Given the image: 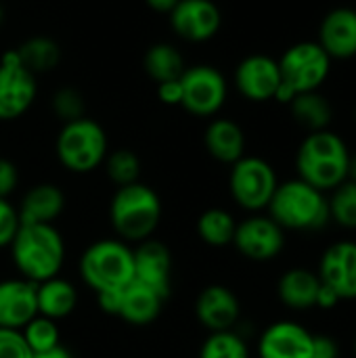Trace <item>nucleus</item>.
<instances>
[{
  "mask_svg": "<svg viewBox=\"0 0 356 358\" xmlns=\"http://www.w3.org/2000/svg\"><path fill=\"white\" fill-rule=\"evenodd\" d=\"M166 298L159 296L155 289L132 281L128 283L124 289L118 292V308H115V317H120L122 321L143 327L153 323L162 308H164Z\"/></svg>",
  "mask_w": 356,
  "mask_h": 358,
  "instance_id": "aec40b11",
  "label": "nucleus"
},
{
  "mask_svg": "<svg viewBox=\"0 0 356 358\" xmlns=\"http://www.w3.org/2000/svg\"><path fill=\"white\" fill-rule=\"evenodd\" d=\"M350 151L344 138L336 132L319 130L308 132L296 153L298 178L327 193L348 180Z\"/></svg>",
  "mask_w": 356,
  "mask_h": 358,
  "instance_id": "f257e3e1",
  "label": "nucleus"
},
{
  "mask_svg": "<svg viewBox=\"0 0 356 358\" xmlns=\"http://www.w3.org/2000/svg\"><path fill=\"white\" fill-rule=\"evenodd\" d=\"M235 84L248 101L264 103L275 99L281 84L279 61L266 55L245 57L235 69Z\"/></svg>",
  "mask_w": 356,
  "mask_h": 358,
  "instance_id": "4468645a",
  "label": "nucleus"
},
{
  "mask_svg": "<svg viewBox=\"0 0 356 358\" xmlns=\"http://www.w3.org/2000/svg\"><path fill=\"white\" fill-rule=\"evenodd\" d=\"M321 289V279L311 268H290L281 275L277 283V296L283 306L304 313L317 306V296Z\"/></svg>",
  "mask_w": 356,
  "mask_h": 358,
  "instance_id": "4be33fe9",
  "label": "nucleus"
},
{
  "mask_svg": "<svg viewBox=\"0 0 356 358\" xmlns=\"http://www.w3.org/2000/svg\"><path fill=\"white\" fill-rule=\"evenodd\" d=\"M319 44L329 59H350L356 55V8L338 6L329 10L319 29Z\"/></svg>",
  "mask_w": 356,
  "mask_h": 358,
  "instance_id": "6ab92c4d",
  "label": "nucleus"
},
{
  "mask_svg": "<svg viewBox=\"0 0 356 358\" xmlns=\"http://www.w3.org/2000/svg\"><path fill=\"white\" fill-rule=\"evenodd\" d=\"M180 84H183L180 107H185L189 113L197 117L216 115L227 103V94H229L227 80L212 65H193L185 69V73L180 76Z\"/></svg>",
  "mask_w": 356,
  "mask_h": 358,
  "instance_id": "1a4fd4ad",
  "label": "nucleus"
},
{
  "mask_svg": "<svg viewBox=\"0 0 356 358\" xmlns=\"http://www.w3.org/2000/svg\"><path fill=\"white\" fill-rule=\"evenodd\" d=\"M36 304L38 315L52 321H61L76 310L78 292L67 279L52 277L42 283H36Z\"/></svg>",
  "mask_w": 356,
  "mask_h": 358,
  "instance_id": "b1692460",
  "label": "nucleus"
},
{
  "mask_svg": "<svg viewBox=\"0 0 356 358\" xmlns=\"http://www.w3.org/2000/svg\"><path fill=\"white\" fill-rule=\"evenodd\" d=\"M57 157L63 168L76 174L97 170L107 157V134L103 126L90 117L63 124L57 136Z\"/></svg>",
  "mask_w": 356,
  "mask_h": 358,
  "instance_id": "0eeeda50",
  "label": "nucleus"
},
{
  "mask_svg": "<svg viewBox=\"0 0 356 358\" xmlns=\"http://www.w3.org/2000/svg\"><path fill=\"white\" fill-rule=\"evenodd\" d=\"M199 358H250V348L235 329L214 331L201 344Z\"/></svg>",
  "mask_w": 356,
  "mask_h": 358,
  "instance_id": "c85d7f7f",
  "label": "nucleus"
},
{
  "mask_svg": "<svg viewBox=\"0 0 356 358\" xmlns=\"http://www.w3.org/2000/svg\"><path fill=\"white\" fill-rule=\"evenodd\" d=\"M36 315V283L23 277L0 281V329L21 331Z\"/></svg>",
  "mask_w": 356,
  "mask_h": 358,
  "instance_id": "a211bd4d",
  "label": "nucleus"
},
{
  "mask_svg": "<svg viewBox=\"0 0 356 358\" xmlns=\"http://www.w3.org/2000/svg\"><path fill=\"white\" fill-rule=\"evenodd\" d=\"M4 23V8H2V4H0V25Z\"/></svg>",
  "mask_w": 356,
  "mask_h": 358,
  "instance_id": "37998d69",
  "label": "nucleus"
},
{
  "mask_svg": "<svg viewBox=\"0 0 356 358\" xmlns=\"http://www.w3.org/2000/svg\"><path fill=\"white\" fill-rule=\"evenodd\" d=\"M266 210L283 231L315 233L329 222L327 195L302 178L279 182Z\"/></svg>",
  "mask_w": 356,
  "mask_h": 358,
  "instance_id": "7ed1b4c3",
  "label": "nucleus"
},
{
  "mask_svg": "<svg viewBox=\"0 0 356 358\" xmlns=\"http://www.w3.org/2000/svg\"><path fill=\"white\" fill-rule=\"evenodd\" d=\"M21 336H23L25 344L29 346V350H31L34 355L52 350L55 346L61 344V334H59L57 321L46 319V317H42V315H36V317L21 329Z\"/></svg>",
  "mask_w": 356,
  "mask_h": 358,
  "instance_id": "7c9ffc66",
  "label": "nucleus"
},
{
  "mask_svg": "<svg viewBox=\"0 0 356 358\" xmlns=\"http://www.w3.org/2000/svg\"><path fill=\"white\" fill-rule=\"evenodd\" d=\"M17 185H19V170H17V166L10 159L0 157V197L8 199L13 195V191L17 189Z\"/></svg>",
  "mask_w": 356,
  "mask_h": 358,
  "instance_id": "c9c22d12",
  "label": "nucleus"
},
{
  "mask_svg": "<svg viewBox=\"0 0 356 358\" xmlns=\"http://www.w3.org/2000/svg\"><path fill=\"white\" fill-rule=\"evenodd\" d=\"M134 281L155 289L168 300L172 287V254L157 239H145L134 250Z\"/></svg>",
  "mask_w": 356,
  "mask_h": 358,
  "instance_id": "2eb2a0df",
  "label": "nucleus"
},
{
  "mask_svg": "<svg viewBox=\"0 0 356 358\" xmlns=\"http://www.w3.org/2000/svg\"><path fill=\"white\" fill-rule=\"evenodd\" d=\"M105 170H107V176L111 182H115L118 187H126V185L138 182L141 159L130 149H118L113 153H107Z\"/></svg>",
  "mask_w": 356,
  "mask_h": 358,
  "instance_id": "2f4dec72",
  "label": "nucleus"
},
{
  "mask_svg": "<svg viewBox=\"0 0 356 358\" xmlns=\"http://www.w3.org/2000/svg\"><path fill=\"white\" fill-rule=\"evenodd\" d=\"M258 357L313 358V334L296 321H277L262 331Z\"/></svg>",
  "mask_w": 356,
  "mask_h": 358,
  "instance_id": "f3484780",
  "label": "nucleus"
},
{
  "mask_svg": "<svg viewBox=\"0 0 356 358\" xmlns=\"http://www.w3.org/2000/svg\"><path fill=\"white\" fill-rule=\"evenodd\" d=\"M348 180L356 182V153L350 155V164H348Z\"/></svg>",
  "mask_w": 356,
  "mask_h": 358,
  "instance_id": "79ce46f5",
  "label": "nucleus"
},
{
  "mask_svg": "<svg viewBox=\"0 0 356 358\" xmlns=\"http://www.w3.org/2000/svg\"><path fill=\"white\" fill-rule=\"evenodd\" d=\"M157 96L164 105H180L183 103V84L178 80L157 84Z\"/></svg>",
  "mask_w": 356,
  "mask_h": 358,
  "instance_id": "e433bc0d",
  "label": "nucleus"
},
{
  "mask_svg": "<svg viewBox=\"0 0 356 358\" xmlns=\"http://www.w3.org/2000/svg\"><path fill=\"white\" fill-rule=\"evenodd\" d=\"M0 358H34L21 331L0 329Z\"/></svg>",
  "mask_w": 356,
  "mask_h": 358,
  "instance_id": "f704fd0d",
  "label": "nucleus"
},
{
  "mask_svg": "<svg viewBox=\"0 0 356 358\" xmlns=\"http://www.w3.org/2000/svg\"><path fill=\"white\" fill-rule=\"evenodd\" d=\"M149 8L157 10V13H172V8L180 2V0H145Z\"/></svg>",
  "mask_w": 356,
  "mask_h": 358,
  "instance_id": "ea45409f",
  "label": "nucleus"
},
{
  "mask_svg": "<svg viewBox=\"0 0 356 358\" xmlns=\"http://www.w3.org/2000/svg\"><path fill=\"white\" fill-rule=\"evenodd\" d=\"M329 201V220L346 231H356V182L344 180L332 191Z\"/></svg>",
  "mask_w": 356,
  "mask_h": 358,
  "instance_id": "c756f323",
  "label": "nucleus"
},
{
  "mask_svg": "<svg viewBox=\"0 0 356 358\" xmlns=\"http://www.w3.org/2000/svg\"><path fill=\"white\" fill-rule=\"evenodd\" d=\"M233 245L252 262H269L285 248V231L264 214H252L237 222Z\"/></svg>",
  "mask_w": 356,
  "mask_h": 358,
  "instance_id": "9b49d317",
  "label": "nucleus"
},
{
  "mask_svg": "<svg viewBox=\"0 0 356 358\" xmlns=\"http://www.w3.org/2000/svg\"><path fill=\"white\" fill-rule=\"evenodd\" d=\"M21 222H19V212L17 208L8 201L0 197V248H8L19 231Z\"/></svg>",
  "mask_w": 356,
  "mask_h": 358,
  "instance_id": "72a5a7b5",
  "label": "nucleus"
},
{
  "mask_svg": "<svg viewBox=\"0 0 356 358\" xmlns=\"http://www.w3.org/2000/svg\"><path fill=\"white\" fill-rule=\"evenodd\" d=\"M10 248L19 275L31 283L59 277L65 260V243L52 224H21Z\"/></svg>",
  "mask_w": 356,
  "mask_h": 358,
  "instance_id": "f03ea898",
  "label": "nucleus"
},
{
  "mask_svg": "<svg viewBox=\"0 0 356 358\" xmlns=\"http://www.w3.org/2000/svg\"><path fill=\"white\" fill-rule=\"evenodd\" d=\"M340 302H342V300H340V296H338L334 289H329L327 285H323V283H321V289H319L317 306H315V308H321V310H334Z\"/></svg>",
  "mask_w": 356,
  "mask_h": 358,
  "instance_id": "58836bf2",
  "label": "nucleus"
},
{
  "mask_svg": "<svg viewBox=\"0 0 356 358\" xmlns=\"http://www.w3.org/2000/svg\"><path fill=\"white\" fill-rule=\"evenodd\" d=\"M287 105L292 109L294 120L308 132H319V130L329 128L334 109H332V103L319 90L302 92V94L294 96Z\"/></svg>",
  "mask_w": 356,
  "mask_h": 358,
  "instance_id": "393cba45",
  "label": "nucleus"
},
{
  "mask_svg": "<svg viewBox=\"0 0 356 358\" xmlns=\"http://www.w3.org/2000/svg\"><path fill=\"white\" fill-rule=\"evenodd\" d=\"M170 23L183 40L206 42L220 31L222 13L214 0H180L170 13Z\"/></svg>",
  "mask_w": 356,
  "mask_h": 358,
  "instance_id": "f8f14e48",
  "label": "nucleus"
},
{
  "mask_svg": "<svg viewBox=\"0 0 356 358\" xmlns=\"http://www.w3.org/2000/svg\"><path fill=\"white\" fill-rule=\"evenodd\" d=\"M143 65H145L147 76L151 80H155L157 84L178 80L187 69L180 50L168 42H157V44L149 46L145 52Z\"/></svg>",
  "mask_w": 356,
  "mask_h": 358,
  "instance_id": "a878e982",
  "label": "nucleus"
},
{
  "mask_svg": "<svg viewBox=\"0 0 356 358\" xmlns=\"http://www.w3.org/2000/svg\"><path fill=\"white\" fill-rule=\"evenodd\" d=\"M317 275L342 302L356 300V241L332 243L321 256Z\"/></svg>",
  "mask_w": 356,
  "mask_h": 358,
  "instance_id": "ddd939ff",
  "label": "nucleus"
},
{
  "mask_svg": "<svg viewBox=\"0 0 356 358\" xmlns=\"http://www.w3.org/2000/svg\"><path fill=\"white\" fill-rule=\"evenodd\" d=\"M36 94V76L21 63L17 50H6L0 57V122H13L27 113Z\"/></svg>",
  "mask_w": 356,
  "mask_h": 358,
  "instance_id": "9d476101",
  "label": "nucleus"
},
{
  "mask_svg": "<svg viewBox=\"0 0 356 358\" xmlns=\"http://www.w3.org/2000/svg\"><path fill=\"white\" fill-rule=\"evenodd\" d=\"M338 342L329 336H313V358H338Z\"/></svg>",
  "mask_w": 356,
  "mask_h": 358,
  "instance_id": "4c0bfd02",
  "label": "nucleus"
},
{
  "mask_svg": "<svg viewBox=\"0 0 356 358\" xmlns=\"http://www.w3.org/2000/svg\"><path fill=\"white\" fill-rule=\"evenodd\" d=\"M204 143L208 153L220 164L233 166L245 155V134L237 122L227 117H216L210 122L204 134Z\"/></svg>",
  "mask_w": 356,
  "mask_h": 358,
  "instance_id": "5701e85b",
  "label": "nucleus"
},
{
  "mask_svg": "<svg viewBox=\"0 0 356 358\" xmlns=\"http://www.w3.org/2000/svg\"><path fill=\"white\" fill-rule=\"evenodd\" d=\"M279 187L275 168L256 155H243L231 166L229 191L233 201L245 212L260 214L269 208L275 191Z\"/></svg>",
  "mask_w": 356,
  "mask_h": 358,
  "instance_id": "6e6552de",
  "label": "nucleus"
},
{
  "mask_svg": "<svg viewBox=\"0 0 356 358\" xmlns=\"http://www.w3.org/2000/svg\"><path fill=\"white\" fill-rule=\"evenodd\" d=\"M197 235L210 248H227L233 243L237 220L222 208H210L197 218Z\"/></svg>",
  "mask_w": 356,
  "mask_h": 358,
  "instance_id": "bb28decb",
  "label": "nucleus"
},
{
  "mask_svg": "<svg viewBox=\"0 0 356 358\" xmlns=\"http://www.w3.org/2000/svg\"><path fill=\"white\" fill-rule=\"evenodd\" d=\"M82 281L94 294L120 292L134 281V254L122 239H99L80 256Z\"/></svg>",
  "mask_w": 356,
  "mask_h": 358,
  "instance_id": "39448f33",
  "label": "nucleus"
},
{
  "mask_svg": "<svg viewBox=\"0 0 356 358\" xmlns=\"http://www.w3.org/2000/svg\"><path fill=\"white\" fill-rule=\"evenodd\" d=\"M162 220L159 195L143 182L118 187L109 206V222L122 241L151 239Z\"/></svg>",
  "mask_w": 356,
  "mask_h": 358,
  "instance_id": "20e7f679",
  "label": "nucleus"
},
{
  "mask_svg": "<svg viewBox=\"0 0 356 358\" xmlns=\"http://www.w3.org/2000/svg\"><path fill=\"white\" fill-rule=\"evenodd\" d=\"M65 208V195L57 185H36L31 187L19 206L21 224H52Z\"/></svg>",
  "mask_w": 356,
  "mask_h": 358,
  "instance_id": "412c9836",
  "label": "nucleus"
},
{
  "mask_svg": "<svg viewBox=\"0 0 356 358\" xmlns=\"http://www.w3.org/2000/svg\"><path fill=\"white\" fill-rule=\"evenodd\" d=\"M50 107H52L55 115L59 120H63V124L73 122V120H80V117H86L84 115L86 113V101H84L82 92L76 90V88H71V86L59 88L52 94Z\"/></svg>",
  "mask_w": 356,
  "mask_h": 358,
  "instance_id": "473e14b6",
  "label": "nucleus"
},
{
  "mask_svg": "<svg viewBox=\"0 0 356 358\" xmlns=\"http://www.w3.org/2000/svg\"><path fill=\"white\" fill-rule=\"evenodd\" d=\"M195 317L201 327L210 334L214 331H229L237 325L241 317V304L233 289L227 285H208L199 292L195 300Z\"/></svg>",
  "mask_w": 356,
  "mask_h": 358,
  "instance_id": "dca6fc26",
  "label": "nucleus"
},
{
  "mask_svg": "<svg viewBox=\"0 0 356 358\" xmlns=\"http://www.w3.org/2000/svg\"><path fill=\"white\" fill-rule=\"evenodd\" d=\"M281 84L275 101L290 103L302 92L319 90L332 71V59L319 42H298L279 59Z\"/></svg>",
  "mask_w": 356,
  "mask_h": 358,
  "instance_id": "423d86ee",
  "label": "nucleus"
},
{
  "mask_svg": "<svg viewBox=\"0 0 356 358\" xmlns=\"http://www.w3.org/2000/svg\"><path fill=\"white\" fill-rule=\"evenodd\" d=\"M34 358H73L71 352L67 348H63L61 344L55 346L52 350H46V352H40V355H34Z\"/></svg>",
  "mask_w": 356,
  "mask_h": 358,
  "instance_id": "a19ab883",
  "label": "nucleus"
},
{
  "mask_svg": "<svg viewBox=\"0 0 356 358\" xmlns=\"http://www.w3.org/2000/svg\"><path fill=\"white\" fill-rule=\"evenodd\" d=\"M355 357H356V338H355Z\"/></svg>",
  "mask_w": 356,
  "mask_h": 358,
  "instance_id": "c03bdc74",
  "label": "nucleus"
},
{
  "mask_svg": "<svg viewBox=\"0 0 356 358\" xmlns=\"http://www.w3.org/2000/svg\"><path fill=\"white\" fill-rule=\"evenodd\" d=\"M17 55L21 63L36 76V73H46L55 69L61 61V48L52 38L46 36H34L25 40L19 48Z\"/></svg>",
  "mask_w": 356,
  "mask_h": 358,
  "instance_id": "cd10ccee",
  "label": "nucleus"
}]
</instances>
